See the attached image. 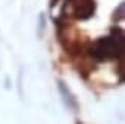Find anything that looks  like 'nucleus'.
Wrapping results in <instances>:
<instances>
[{
  "instance_id": "nucleus-1",
  "label": "nucleus",
  "mask_w": 125,
  "mask_h": 124,
  "mask_svg": "<svg viewBox=\"0 0 125 124\" xmlns=\"http://www.w3.org/2000/svg\"><path fill=\"white\" fill-rule=\"evenodd\" d=\"M124 50V33L121 30H113L109 36L97 40L90 53L94 59L103 61V59H118L122 56Z\"/></svg>"
},
{
  "instance_id": "nucleus-2",
  "label": "nucleus",
  "mask_w": 125,
  "mask_h": 124,
  "mask_svg": "<svg viewBox=\"0 0 125 124\" xmlns=\"http://www.w3.org/2000/svg\"><path fill=\"white\" fill-rule=\"evenodd\" d=\"M68 6H71V12L75 18L85 19L90 18L94 12V2L93 0H69Z\"/></svg>"
}]
</instances>
